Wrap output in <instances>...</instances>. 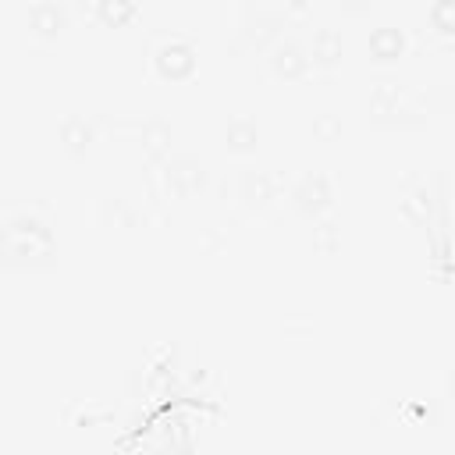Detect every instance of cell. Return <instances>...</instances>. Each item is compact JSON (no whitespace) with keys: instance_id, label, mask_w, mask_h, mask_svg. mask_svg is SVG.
Wrapping results in <instances>:
<instances>
[{"instance_id":"obj_1","label":"cell","mask_w":455,"mask_h":455,"mask_svg":"<svg viewBox=\"0 0 455 455\" xmlns=\"http://www.w3.org/2000/svg\"><path fill=\"white\" fill-rule=\"evenodd\" d=\"M153 71L164 82H185L196 71V46L185 39H167L153 50Z\"/></svg>"},{"instance_id":"obj_2","label":"cell","mask_w":455,"mask_h":455,"mask_svg":"<svg viewBox=\"0 0 455 455\" xmlns=\"http://www.w3.org/2000/svg\"><path fill=\"white\" fill-rule=\"evenodd\" d=\"M288 199H291V210H295V213H302V217H309V220H313V217H320V213L331 206L334 192H331L327 174L309 171V174H302V178L291 185Z\"/></svg>"},{"instance_id":"obj_3","label":"cell","mask_w":455,"mask_h":455,"mask_svg":"<svg viewBox=\"0 0 455 455\" xmlns=\"http://www.w3.org/2000/svg\"><path fill=\"white\" fill-rule=\"evenodd\" d=\"M309 50H302L295 39H277L267 50V71L277 82H302L309 75Z\"/></svg>"},{"instance_id":"obj_4","label":"cell","mask_w":455,"mask_h":455,"mask_svg":"<svg viewBox=\"0 0 455 455\" xmlns=\"http://www.w3.org/2000/svg\"><path fill=\"white\" fill-rule=\"evenodd\" d=\"M68 28V11L57 4V0H39L28 7V32L43 43L57 39L60 32Z\"/></svg>"},{"instance_id":"obj_5","label":"cell","mask_w":455,"mask_h":455,"mask_svg":"<svg viewBox=\"0 0 455 455\" xmlns=\"http://www.w3.org/2000/svg\"><path fill=\"white\" fill-rule=\"evenodd\" d=\"M203 185H206V171L192 156H178L167 164V188L174 196H196Z\"/></svg>"},{"instance_id":"obj_6","label":"cell","mask_w":455,"mask_h":455,"mask_svg":"<svg viewBox=\"0 0 455 455\" xmlns=\"http://www.w3.org/2000/svg\"><path fill=\"white\" fill-rule=\"evenodd\" d=\"M405 53V32L395 25H380L370 32V60L377 64H395Z\"/></svg>"},{"instance_id":"obj_7","label":"cell","mask_w":455,"mask_h":455,"mask_svg":"<svg viewBox=\"0 0 455 455\" xmlns=\"http://www.w3.org/2000/svg\"><path fill=\"white\" fill-rule=\"evenodd\" d=\"M92 121H85V117H78V114H71V117H64L60 121V146L71 153V156H85L89 153V146H92Z\"/></svg>"},{"instance_id":"obj_8","label":"cell","mask_w":455,"mask_h":455,"mask_svg":"<svg viewBox=\"0 0 455 455\" xmlns=\"http://www.w3.org/2000/svg\"><path fill=\"white\" fill-rule=\"evenodd\" d=\"M238 199H242L249 210H263V206L274 199V181H270V174H263V171H245L242 181H238Z\"/></svg>"},{"instance_id":"obj_9","label":"cell","mask_w":455,"mask_h":455,"mask_svg":"<svg viewBox=\"0 0 455 455\" xmlns=\"http://www.w3.org/2000/svg\"><path fill=\"white\" fill-rule=\"evenodd\" d=\"M309 60L313 68H334L341 60V36L334 28H316L309 43Z\"/></svg>"},{"instance_id":"obj_10","label":"cell","mask_w":455,"mask_h":455,"mask_svg":"<svg viewBox=\"0 0 455 455\" xmlns=\"http://www.w3.org/2000/svg\"><path fill=\"white\" fill-rule=\"evenodd\" d=\"M224 139H228V149H231V153H252L256 142H259V128H256V121H249V117H235V121H228Z\"/></svg>"},{"instance_id":"obj_11","label":"cell","mask_w":455,"mask_h":455,"mask_svg":"<svg viewBox=\"0 0 455 455\" xmlns=\"http://www.w3.org/2000/svg\"><path fill=\"white\" fill-rule=\"evenodd\" d=\"M96 21L107 28H121L135 21V0H96Z\"/></svg>"},{"instance_id":"obj_12","label":"cell","mask_w":455,"mask_h":455,"mask_svg":"<svg viewBox=\"0 0 455 455\" xmlns=\"http://www.w3.org/2000/svg\"><path fill=\"white\" fill-rule=\"evenodd\" d=\"M427 25L434 36H455V0H434L427 11Z\"/></svg>"},{"instance_id":"obj_13","label":"cell","mask_w":455,"mask_h":455,"mask_svg":"<svg viewBox=\"0 0 455 455\" xmlns=\"http://www.w3.org/2000/svg\"><path fill=\"white\" fill-rule=\"evenodd\" d=\"M167 142H171V128H167V124L149 121V124L142 128V146H146V153H149L153 160L167 153Z\"/></svg>"},{"instance_id":"obj_14","label":"cell","mask_w":455,"mask_h":455,"mask_svg":"<svg viewBox=\"0 0 455 455\" xmlns=\"http://www.w3.org/2000/svg\"><path fill=\"white\" fill-rule=\"evenodd\" d=\"M370 107H373V114H395L398 110V89L391 85V82H380L377 89H373V96H370Z\"/></svg>"},{"instance_id":"obj_15","label":"cell","mask_w":455,"mask_h":455,"mask_svg":"<svg viewBox=\"0 0 455 455\" xmlns=\"http://www.w3.org/2000/svg\"><path fill=\"white\" fill-rule=\"evenodd\" d=\"M313 132H316V135H320V139H327V142H331V139H334V135H338V132H341V124H338V121H334V117H320V121H316V124H313Z\"/></svg>"},{"instance_id":"obj_16","label":"cell","mask_w":455,"mask_h":455,"mask_svg":"<svg viewBox=\"0 0 455 455\" xmlns=\"http://www.w3.org/2000/svg\"><path fill=\"white\" fill-rule=\"evenodd\" d=\"M366 4H370V0H338V7H341V11H348V14H359Z\"/></svg>"},{"instance_id":"obj_17","label":"cell","mask_w":455,"mask_h":455,"mask_svg":"<svg viewBox=\"0 0 455 455\" xmlns=\"http://www.w3.org/2000/svg\"><path fill=\"white\" fill-rule=\"evenodd\" d=\"M306 7H309L306 0H288V11H291V14H306Z\"/></svg>"}]
</instances>
